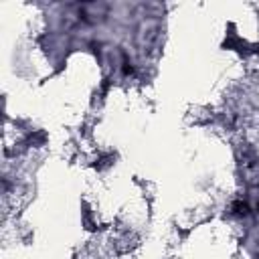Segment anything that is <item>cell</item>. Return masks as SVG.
<instances>
[{"label":"cell","mask_w":259,"mask_h":259,"mask_svg":"<svg viewBox=\"0 0 259 259\" xmlns=\"http://www.w3.org/2000/svg\"><path fill=\"white\" fill-rule=\"evenodd\" d=\"M233 208H235V213H239V215H247L249 213V207L245 203H235Z\"/></svg>","instance_id":"cell-1"}]
</instances>
